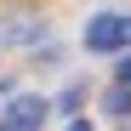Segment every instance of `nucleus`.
<instances>
[{
  "mask_svg": "<svg viewBox=\"0 0 131 131\" xmlns=\"http://www.w3.org/2000/svg\"><path fill=\"white\" fill-rule=\"evenodd\" d=\"M131 46V17L120 12H97L85 23V51H125Z\"/></svg>",
  "mask_w": 131,
  "mask_h": 131,
  "instance_id": "1",
  "label": "nucleus"
},
{
  "mask_svg": "<svg viewBox=\"0 0 131 131\" xmlns=\"http://www.w3.org/2000/svg\"><path fill=\"white\" fill-rule=\"evenodd\" d=\"M46 125V103L40 97H12V108L0 114V131H40Z\"/></svg>",
  "mask_w": 131,
  "mask_h": 131,
  "instance_id": "2",
  "label": "nucleus"
},
{
  "mask_svg": "<svg viewBox=\"0 0 131 131\" xmlns=\"http://www.w3.org/2000/svg\"><path fill=\"white\" fill-rule=\"evenodd\" d=\"M40 34H46V23H34V17H17V23L6 29V40H12V46H29V40H40Z\"/></svg>",
  "mask_w": 131,
  "mask_h": 131,
  "instance_id": "3",
  "label": "nucleus"
},
{
  "mask_svg": "<svg viewBox=\"0 0 131 131\" xmlns=\"http://www.w3.org/2000/svg\"><path fill=\"white\" fill-rule=\"evenodd\" d=\"M103 108H108V114H120V120H125V114H131V85L120 80V85H114V91H108V97H103Z\"/></svg>",
  "mask_w": 131,
  "mask_h": 131,
  "instance_id": "4",
  "label": "nucleus"
},
{
  "mask_svg": "<svg viewBox=\"0 0 131 131\" xmlns=\"http://www.w3.org/2000/svg\"><path fill=\"white\" fill-rule=\"evenodd\" d=\"M114 80H125V85H131V51H125V57L114 63Z\"/></svg>",
  "mask_w": 131,
  "mask_h": 131,
  "instance_id": "5",
  "label": "nucleus"
},
{
  "mask_svg": "<svg viewBox=\"0 0 131 131\" xmlns=\"http://www.w3.org/2000/svg\"><path fill=\"white\" fill-rule=\"evenodd\" d=\"M69 131H91V125H85V120H74V125H69Z\"/></svg>",
  "mask_w": 131,
  "mask_h": 131,
  "instance_id": "6",
  "label": "nucleus"
}]
</instances>
